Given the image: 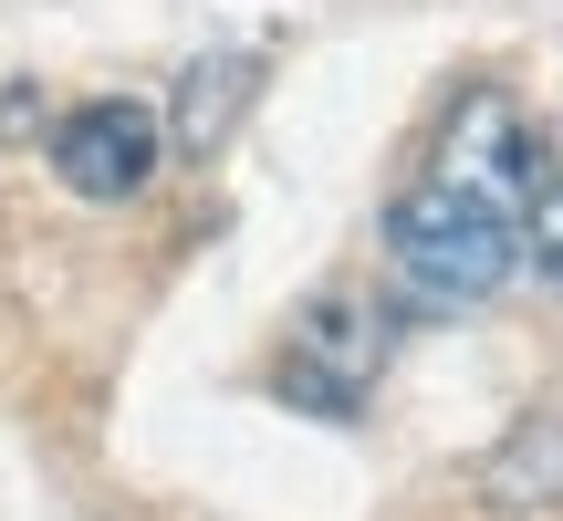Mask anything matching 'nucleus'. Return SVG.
<instances>
[{
	"mask_svg": "<svg viewBox=\"0 0 563 521\" xmlns=\"http://www.w3.org/2000/svg\"><path fill=\"white\" fill-rule=\"evenodd\" d=\"M157 167H167V115L136 95H95L53 125V178L74 199H136Z\"/></svg>",
	"mask_w": 563,
	"mask_h": 521,
	"instance_id": "obj_3",
	"label": "nucleus"
},
{
	"mask_svg": "<svg viewBox=\"0 0 563 521\" xmlns=\"http://www.w3.org/2000/svg\"><path fill=\"white\" fill-rule=\"evenodd\" d=\"M522 271L563 302V167H543L532 199H522Z\"/></svg>",
	"mask_w": 563,
	"mask_h": 521,
	"instance_id": "obj_7",
	"label": "nucleus"
},
{
	"mask_svg": "<svg viewBox=\"0 0 563 521\" xmlns=\"http://www.w3.org/2000/svg\"><path fill=\"white\" fill-rule=\"evenodd\" d=\"M386 271L428 313H481L522 271V209L470 188V178H449V167H428L418 188L386 199Z\"/></svg>",
	"mask_w": 563,
	"mask_h": 521,
	"instance_id": "obj_1",
	"label": "nucleus"
},
{
	"mask_svg": "<svg viewBox=\"0 0 563 521\" xmlns=\"http://www.w3.org/2000/svg\"><path fill=\"white\" fill-rule=\"evenodd\" d=\"M251 95H262V53H199L178 74V104H167V146H178V157H209V146L241 125Z\"/></svg>",
	"mask_w": 563,
	"mask_h": 521,
	"instance_id": "obj_6",
	"label": "nucleus"
},
{
	"mask_svg": "<svg viewBox=\"0 0 563 521\" xmlns=\"http://www.w3.org/2000/svg\"><path fill=\"white\" fill-rule=\"evenodd\" d=\"M386 344H397V313H386L376 292H355V281H334V292H313V302L292 313L282 397H292V407H334V418H355L365 386L386 376Z\"/></svg>",
	"mask_w": 563,
	"mask_h": 521,
	"instance_id": "obj_2",
	"label": "nucleus"
},
{
	"mask_svg": "<svg viewBox=\"0 0 563 521\" xmlns=\"http://www.w3.org/2000/svg\"><path fill=\"white\" fill-rule=\"evenodd\" d=\"M428 167H449V178H470V188H490V199L522 209L532 178L553 167V146L532 136V115L511 104V84H470V95L449 104V136H439V157H428Z\"/></svg>",
	"mask_w": 563,
	"mask_h": 521,
	"instance_id": "obj_4",
	"label": "nucleus"
},
{
	"mask_svg": "<svg viewBox=\"0 0 563 521\" xmlns=\"http://www.w3.org/2000/svg\"><path fill=\"white\" fill-rule=\"evenodd\" d=\"M481 511H501V521L563 511V386H553V397H532L522 418L481 448Z\"/></svg>",
	"mask_w": 563,
	"mask_h": 521,
	"instance_id": "obj_5",
	"label": "nucleus"
}]
</instances>
